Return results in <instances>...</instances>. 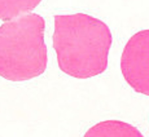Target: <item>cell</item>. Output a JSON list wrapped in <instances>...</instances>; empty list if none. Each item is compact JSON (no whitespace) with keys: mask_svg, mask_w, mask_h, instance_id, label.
<instances>
[{"mask_svg":"<svg viewBox=\"0 0 149 137\" xmlns=\"http://www.w3.org/2000/svg\"><path fill=\"white\" fill-rule=\"evenodd\" d=\"M110 28L84 13L54 16L53 48L62 73L77 79L102 74L111 47Z\"/></svg>","mask_w":149,"mask_h":137,"instance_id":"obj_1","label":"cell"},{"mask_svg":"<svg viewBox=\"0 0 149 137\" xmlns=\"http://www.w3.org/2000/svg\"><path fill=\"white\" fill-rule=\"evenodd\" d=\"M44 28V18L36 13L19 16L0 26V76L25 82L44 73L48 64Z\"/></svg>","mask_w":149,"mask_h":137,"instance_id":"obj_2","label":"cell"},{"mask_svg":"<svg viewBox=\"0 0 149 137\" xmlns=\"http://www.w3.org/2000/svg\"><path fill=\"white\" fill-rule=\"evenodd\" d=\"M121 71L135 92L149 96V30L139 31L127 42L121 57Z\"/></svg>","mask_w":149,"mask_h":137,"instance_id":"obj_3","label":"cell"},{"mask_svg":"<svg viewBox=\"0 0 149 137\" xmlns=\"http://www.w3.org/2000/svg\"><path fill=\"white\" fill-rule=\"evenodd\" d=\"M83 137H144L134 125L121 120H104L91 127Z\"/></svg>","mask_w":149,"mask_h":137,"instance_id":"obj_4","label":"cell"},{"mask_svg":"<svg viewBox=\"0 0 149 137\" xmlns=\"http://www.w3.org/2000/svg\"><path fill=\"white\" fill-rule=\"evenodd\" d=\"M42 0H0V19L12 21L19 16L31 13Z\"/></svg>","mask_w":149,"mask_h":137,"instance_id":"obj_5","label":"cell"}]
</instances>
